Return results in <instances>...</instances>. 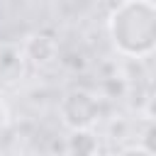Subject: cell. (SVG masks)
Segmentation results:
<instances>
[{"label": "cell", "mask_w": 156, "mask_h": 156, "mask_svg": "<svg viewBox=\"0 0 156 156\" xmlns=\"http://www.w3.org/2000/svg\"><path fill=\"white\" fill-rule=\"evenodd\" d=\"M115 49L129 58H146L156 46V5L154 0H122L107 20Z\"/></svg>", "instance_id": "cell-1"}, {"label": "cell", "mask_w": 156, "mask_h": 156, "mask_svg": "<svg viewBox=\"0 0 156 156\" xmlns=\"http://www.w3.org/2000/svg\"><path fill=\"white\" fill-rule=\"evenodd\" d=\"M24 54L34 61V63H49L56 56V44L49 37H32L24 46Z\"/></svg>", "instance_id": "cell-3"}, {"label": "cell", "mask_w": 156, "mask_h": 156, "mask_svg": "<svg viewBox=\"0 0 156 156\" xmlns=\"http://www.w3.org/2000/svg\"><path fill=\"white\" fill-rule=\"evenodd\" d=\"M58 112H61V122L68 129H90L98 122L100 107H98V100L90 93L71 90V93H66L61 98Z\"/></svg>", "instance_id": "cell-2"}, {"label": "cell", "mask_w": 156, "mask_h": 156, "mask_svg": "<svg viewBox=\"0 0 156 156\" xmlns=\"http://www.w3.org/2000/svg\"><path fill=\"white\" fill-rule=\"evenodd\" d=\"M5 127H7V107H5V102L0 100V134L5 132Z\"/></svg>", "instance_id": "cell-5"}, {"label": "cell", "mask_w": 156, "mask_h": 156, "mask_svg": "<svg viewBox=\"0 0 156 156\" xmlns=\"http://www.w3.org/2000/svg\"><path fill=\"white\" fill-rule=\"evenodd\" d=\"M68 136V151L71 154H93L98 151V136L90 129H71Z\"/></svg>", "instance_id": "cell-4"}]
</instances>
